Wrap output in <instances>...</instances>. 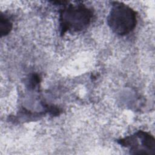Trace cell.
<instances>
[{"label":"cell","mask_w":155,"mask_h":155,"mask_svg":"<svg viewBox=\"0 0 155 155\" xmlns=\"http://www.w3.org/2000/svg\"><path fill=\"white\" fill-rule=\"evenodd\" d=\"M92 16V10L84 4H69L65 6L60 13L61 34L67 31H79L86 28Z\"/></svg>","instance_id":"1"},{"label":"cell","mask_w":155,"mask_h":155,"mask_svg":"<svg viewBox=\"0 0 155 155\" xmlns=\"http://www.w3.org/2000/svg\"><path fill=\"white\" fill-rule=\"evenodd\" d=\"M107 23L114 33L120 36L127 35L136 25V13L122 2H114L107 18Z\"/></svg>","instance_id":"2"},{"label":"cell","mask_w":155,"mask_h":155,"mask_svg":"<svg viewBox=\"0 0 155 155\" xmlns=\"http://www.w3.org/2000/svg\"><path fill=\"white\" fill-rule=\"evenodd\" d=\"M12 28V23L10 21L2 14L0 18V34L1 36H5L9 33Z\"/></svg>","instance_id":"4"},{"label":"cell","mask_w":155,"mask_h":155,"mask_svg":"<svg viewBox=\"0 0 155 155\" xmlns=\"http://www.w3.org/2000/svg\"><path fill=\"white\" fill-rule=\"evenodd\" d=\"M119 143L130 148L131 153L133 154H154L155 152L154 138L143 131H139L134 135L120 140Z\"/></svg>","instance_id":"3"}]
</instances>
